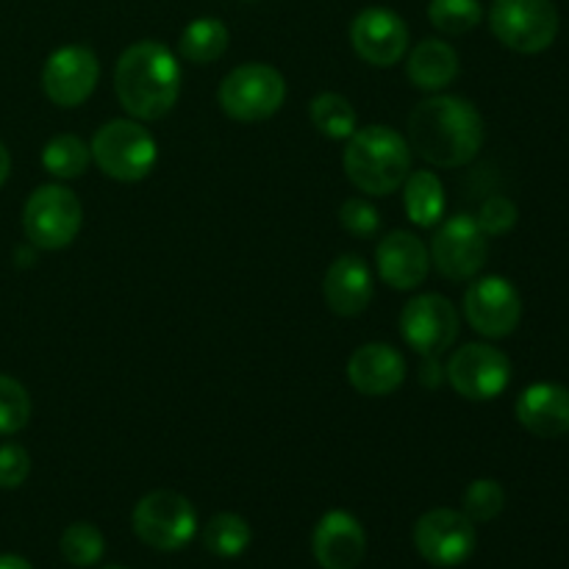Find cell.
I'll list each match as a JSON object with an SVG mask.
<instances>
[{
  "instance_id": "2",
  "label": "cell",
  "mask_w": 569,
  "mask_h": 569,
  "mask_svg": "<svg viewBox=\"0 0 569 569\" xmlns=\"http://www.w3.org/2000/svg\"><path fill=\"white\" fill-rule=\"evenodd\" d=\"M120 106L133 120H161L181 92V64L167 44L144 39L122 50L114 70Z\"/></svg>"
},
{
  "instance_id": "37",
  "label": "cell",
  "mask_w": 569,
  "mask_h": 569,
  "mask_svg": "<svg viewBox=\"0 0 569 569\" xmlns=\"http://www.w3.org/2000/svg\"><path fill=\"white\" fill-rule=\"evenodd\" d=\"M103 569H128V567H117V565H111V567H103Z\"/></svg>"
},
{
  "instance_id": "26",
  "label": "cell",
  "mask_w": 569,
  "mask_h": 569,
  "mask_svg": "<svg viewBox=\"0 0 569 569\" xmlns=\"http://www.w3.org/2000/svg\"><path fill=\"white\" fill-rule=\"evenodd\" d=\"M89 148L83 144V139L72 137V133H59V137L50 139L42 150V164L50 176L61 178V181H70L87 172L89 167Z\"/></svg>"
},
{
  "instance_id": "31",
  "label": "cell",
  "mask_w": 569,
  "mask_h": 569,
  "mask_svg": "<svg viewBox=\"0 0 569 569\" xmlns=\"http://www.w3.org/2000/svg\"><path fill=\"white\" fill-rule=\"evenodd\" d=\"M339 222H342V228L348 233L367 239L372 237V233H378V228H381V214H378V209L370 200L350 198L345 200L342 209H339Z\"/></svg>"
},
{
  "instance_id": "15",
  "label": "cell",
  "mask_w": 569,
  "mask_h": 569,
  "mask_svg": "<svg viewBox=\"0 0 569 569\" xmlns=\"http://www.w3.org/2000/svg\"><path fill=\"white\" fill-rule=\"evenodd\" d=\"M350 44L372 67H392L409 50V28L395 11L372 6L350 22Z\"/></svg>"
},
{
  "instance_id": "23",
  "label": "cell",
  "mask_w": 569,
  "mask_h": 569,
  "mask_svg": "<svg viewBox=\"0 0 569 569\" xmlns=\"http://www.w3.org/2000/svg\"><path fill=\"white\" fill-rule=\"evenodd\" d=\"M178 50H181V56L187 61H194V64H211V61H217L228 50L226 22L217 20V17H200V20L189 22V26L183 28Z\"/></svg>"
},
{
  "instance_id": "30",
  "label": "cell",
  "mask_w": 569,
  "mask_h": 569,
  "mask_svg": "<svg viewBox=\"0 0 569 569\" xmlns=\"http://www.w3.org/2000/svg\"><path fill=\"white\" fill-rule=\"evenodd\" d=\"M506 506V492L492 478H478L465 492V515L472 522H492Z\"/></svg>"
},
{
  "instance_id": "24",
  "label": "cell",
  "mask_w": 569,
  "mask_h": 569,
  "mask_svg": "<svg viewBox=\"0 0 569 569\" xmlns=\"http://www.w3.org/2000/svg\"><path fill=\"white\" fill-rule=\"evenodd\" d=\"M250 539V526L244 522V517L231 515V511H222L209 520V526L203 528V545L209 553L220 556V559H237L248 550Z\"/></svg>"
},
{
  "instance_id": "19",
  "label": "cell",
  "mask_w": 569,
  "mask_h": 569,
  "mask_svg": "<svg viewBox=\"0 0 569 569\" xmlns=\"http://www.w3.org/2000/svg\"><path fill=\"white\" fill-rule=\"evenodd\" d=\"M515 415L528 433L559 439L569 433V389L561 383H533L517 398Z\"/></svg>"
},
{
  "instance_id": "27",
  "label": "cell",
  "mask_w": 569,
  "mask_h": 569,
  "mask_svg": "<svg viewBox=\"0 0 569 569\" xmlns=\"http://www.w3.org/2000/svg\"><path fill=\"white\" fill-rule=\"evenodd\" d=\"M61 556L70 561L72 567H94L106 553V539L98 526L92 522H72L64 533H61Z\"/></svg>"
},
{
  "instance_id": "21",
  "label": "cell",
  "mask_w": 569,
  "mask_h": 569,
  "mask_svg": "<svg viewBox=\"0 0 569 569\" xmlns=\"http://www.w3.org/2000/svg\"><path fill=\"white\" fill-rule=\"evenodd\" d=\"M459 53L442 39H426L417 44L406 61L409 81L422 92H439L459 78Z\"/></svg>"
},
{
  "instance_id": "16",
  "label": "cell",
  "mask_w": 569,
  "mask_h": 569,
  "mask_svg": "<svg viewBox=\"0 0 569 569\" xmlns=\"http://www.w3.org/2000/svg\"><path fill=\"white\" fill-rule=\"evenodd\" d=\"M311 550L322 569H356L365 561L367 533L348 511H328L317 522Z\"/></svg>"
},
{
  "instance_id": "20",
  "label": "cell",
  "mask_w": 569,
  "mask_h": 569,
  "mask_svg": "<svg viewBox=\"0 0 569 569\" xmlns=\"http://www.w3.org/2000/svg\"><path fill=\"white\" fill-rule=\"evenodd\" d=\"M322 295L333 315L356 317L367 311L372 300V272L367 261L356 253H345L328 267Z\"/></svg>"
},
{
  "instance_id": "3",
  "label": "cell",
  "mask_w": 569,
  "mask_h": 569,
  "mask_svg": "<svg viewBox=\"0 0 569 569\" xmlns=\"http://www.w3.org/2000/svg\"><path fill=\"white\" fill-rule=\"evenodd\" d=\"M348 181L359 192L372 198H387L403 187L411 172L409 139L389 126L356 128L342 156Z\"/></svg>"
},
{
  "instance_id": "14",
  "label": "cell",
  "mask_w": 569,
  "mask_h": 569,
  "mask_svg": "<svg viewBox=\"0 0 569 569\" xmlns=\"http://www.w3.org/2000/svg\"><path fill=\"white\" fill-rule=\"evenodd\" d=\"M100 78L98 56L83 44H67L50 53L42 70V89L61 109H76L94 92Z\"/></svg>"
},
{
  "instance_id": "33",
  "label": "cell",
  "mask_w": 569,
  "mask_h": 569,
  "mask_svg": "<svg viewBox=\"0 0 569 569\" xmlns=\"http://www.w3.org/2000/svg\"><path fill=\"white\" fill-rule=\"evenodd\" d=\"M28 472H31V456H28V450L17 442L0 445V489L22 487Z\"/></svg>"
},
{
  "instance_id": "32",
  "label": "cell",
  "mask_w": 569,
  "mask_h": 569,
  "mask_svg": "<svg viewBox=\"0 0 569 569\" xmlns=\"http://www.w3.org/2000/svg\"><path fill=\"white\" fill-rule=\"evenodd\" d=\"M478 226L487 237H500L517 226V206L506 194H492L478 211Z\"/></svg>"
},
{
  "instance_id": "8",
  "label": "cell",
  "mask_w": 569,
  "mask_h": 569,
  "mask_svg": "<svg viewBox=\"0 0 569 569\" xmlns=\"http://www.w3.org/2000/svg\"><path fill=\"white\" fill-rule=\"evenodd\" d=\"M489 26L506 48L517 53H542L556 42L559 11L553 0H495Z\"/></svg>"
},
{
  "instance_id": "35",
  "label": "cell",
  "mask_w": 569,
  "mask_h": 569,
  "mask_svg": "<svg viewBox=\"0 0 569 569\" xmlns=\"http://www.w3.org/2000/svg\"><path fill=\"white\" fill-rule=\"evenodd\" d=\"M0 569H33V567L28 565V561L22 559V556L6 553V556H0Z\"/></svg>"
},
{
  "instance_id": "4",
  "label": "cell",
  "mask_w": 569,
  "mask_h": 569,
  "mask_svg": "<svg viewBox=\"0 0 569 569\" xmlns=\"http://www.w3.org/2000/svg\"><path fill=\"white\" fill-rule=\"evenodd\" d=\"M89 153L106 176L122 183H137L148 178L159 159L153 133L137 120H111L100 126Z\"/></svg>"
},
{
  "instance_id": "1",
  "label": "cell",
  "mask_w": 569,
  "mask_h": 569,
  "mask_svg": "<svg viewBox=\"0 0 569 569\" xmlns=\"http://www.w3.org/2000/svg\"><path fill=\"white\" fill-rule=\"evenodd\" d=\"M483 144V117L476 106L456 94H433L409 114V148L428 164H470Z\"/></svg>"
},
{
  "instance_id": "10",
  "label": "cell",
  "mask_w": 569,
  "mask_h": 569,
  "mask_svg": "<svg viewBox=\"0 0 569 569\" xmlns=\"http://www.w3.org/2000/svg\"><path fill=\"white\" fill-rule=\"evenodd\" d=\"M476 522L456 509H431L417 520L415 548L428 565L459 567L476 553Z\"/></svg>"
},
{
  "instance_id": "22",
  "label": "cell",
  "mask_w": 569,
  "mask_h": 569,
  "mask_svg": "<svg viewBox=\"0 0 569 569\" xmlns=\"http://www.w3.org/2000/svg\"><path fill=\"white\" fill-rule=\"evenodd\" d=\"M403 206L406 214L415 226L433 228L442 222L445 214V187L437 172L417 170L409 172L403 181Z\"/></svg>"
},
{
  "instance_id": "25",
  "label": "cell",
  "mask_w": 569,
  "mask_h": 569,
  "mask_svg": "<svg viewBox=\"0 0 569 569\" xmlns=\"http://www.w3.org/2000/svg\"><path fill=\"white\" fill-rule=\"evenodd\" d=\"M311 122L328 139H350L356 133L353 106L337 92H322L311 100Z\"/></svg>"
},
{
  "instance_id": "18",
  "label": "cell",
  "mask_w": 569,
  "mask_h": 569,
  "mask_svg": "<svg viewBox=\"0 0 569 569\" xmlns=\"http://www.w3.org/2000/svg\"><path fill=\"white\" fill-rule=\"evenodd\" d=\"M348 381L359 395L387 398L406 381V359L392 345H361L348 361Z\"/></svg>"
},
{
  "instance_id": "13",
  "label": "cell",
  "mask_w": 569,
  "mask_h": 569,
  "mask_svg": "<svg viewBox=\"0 0 569 569\" xmlns=\"http://www.w3.org/2000/svg\"><path fill=\"white\" fill-rule=\"evenodd\" d=\"M400 333L422 359L442 356L459 337V311L442 295H417L400 311Z\"/></svg>"
},
{
  "instance_id": "7",
  "label": "cell",
  "mask_w": 569,
  "mask_h": 569,
  "mask_svg": "<svg viewBox=\"0 0 569 569\" xmlns=\"http://www.w3.org/2000/svg\"><path fill=\"white\" fill-rule=\"evenodd\" d=\"M133 531L148 548L172 553L192 542L198 531V511L172 489L144 495L133 509Z\"/></svg>"
},
{
  "instance_id": "11",
  "label": "cell",
  "mask_w": 569,
  "mask_h": 569,
  "mask_svg": "<svg viewBox=\"0 0 569 569\" xmlns=\"http://www.w3.org/2000/svg\"><path fill=\"white\" fill-rule=\"evenodd\" d=\"M448 381L467 400H495L511 381V361L492 345L472 342L456 350L448 361Z\"/></svg>"
},
{
  "instance_id": "17",
  "label": "cell",
  "mask_w": 569,
  "mask_h": 569,
  "mask_svg": "<svg viewBox=\"0 0 569 569\" xmlns=\"http://www.w3.org/2000/svg\"><path fill=\"white\" fill-rule=\"evenodd\" d=\"M376 267L383 283L398 292H409L426 281L431 270V256L411 231H392L378 242Z\"/></svg>"
},
{
  "instance_id": "5",
  "label": "cell",
  "mask_w": 569,
  "mask_h": 569,
  "mask_svg": "<svg viewBox=\"0 0 569 569\" xmlns=\"http://www.w3.org/2000/svg\"><path fill=\"white\" fill-rule=\"evenodd\" d=\"M83 226V209L76 192L59 183L33 189L22 209V228L33 248L61 250L78 237Z\"/></svg>"
},
{
  "instance_id": "6",
  "label": "cell",
  "mask_w": 569,
  "mask_h": 569,
  "mask_svg": "<svg viewBox=\"0 0 569 569\" xmlns=\"http://www.w3.org/2000/svg\"><path fill=\"white\" fill-rule=\"evenodd\" d=\"M287 100V81L270 64H242L220 83V106L231 120L261 122L276 114Z\"/></svg>"
},
{
  "instance_id": "9",
  "label": "cell",
  "mask_w": 569,
  "mask_h": 569,
  "mask_svg": "<svg viewBox=\"0 0 569 569\" xmlns=\"http://www.w3.org/2000/svg\"><path fill=\"white\" fill-rule=\"evenodd\" d=\"M431 264L448 281H472L483 270L489 256L487 233L472 214H456L439 226L431 239Z\"/></svg>"
},
{
  "instance_id": "29",
  "label": "cell",
  "mask_w": 569,
  "mask_h": 569,
  "mask_svg": "<svg viewBox=\"0 0 569 569\" xmlns=\"http://www.w3.org/2000/svg\"><path fill=\"white\" fill-rule=\"evenodd\" d=\"M31 420V398L26 387L9 376H0V437L22 431Z\"/></svg>"
},
{
  "instance_id": "36",
  "label": "cell",
  "mask_w": 569,
  "mask_h": 569,
  "mask_svg": "<svg viewBox=\"0 0 569 569\" xmlns=\"http://www.w3.org/2000/svg\"><path fill=\"white\" fill-rule=\"evenodd\" d=\"M9 172H11V156H9V150H6V144L0 142V187L6 183Z\"/></svg>"
},
{
  "instance_id": "34",
  "label": "cell",
  "mask_w": 569,
  "mask_h": 569,
  "mask_svg": "<svg viewBox=\"0 0 569 569\" xmlns=\"http://www.w3.org/2000/svg\"><path fill=\"white\" fill-rule=\"evenodd\" d=\"M422 383L426 387H439L442 383V367H439V356H426V365H422Z\"/></svg>"
},
{
  "instance_id": "28",
  "label": "cell",
  "mask_w": 569,
  "mask_h": 569,
  "mask_svg": "<svg viewBox=\"0 0 569 569\" xmlns=\"http://www.w3.org/2000/svg\"><path fill=\"white\" fill-rule=\"evenodd\" d=\"M428 17H431L433 28H439L448 37H459V33L472 31L481 22L483 9L478 0H431Z\"/></svg>"
},
{
  "instance_id": "12",
  "label": "cell",
  "mask_w": 569,
  "mask_h": 569,
  "mask_svg": "<svg viewBox=\"0 0 569 569\" xmlns=\"http://www.w3.org/2000/svg\"><path fill=\"white\" fill-rule=\"evenodd\" d=\"M465 317L472 331L487 339H503L522 320V298L515 283L500 276H483L467 287Z\"/></svg>"
}]
</instances>
